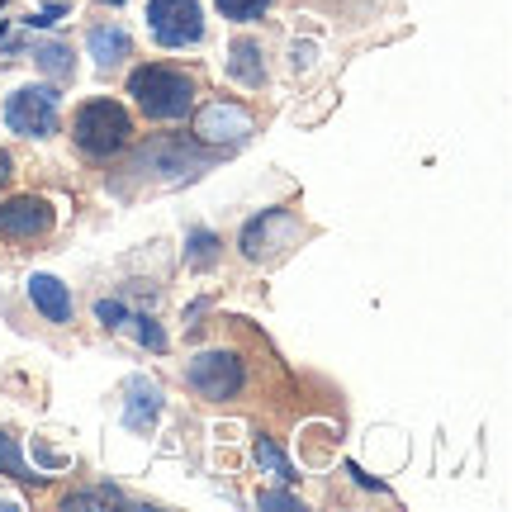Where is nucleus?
<instances>
[{
    "label": "nucleus",
    "mask_w": 512,
    "mask_h": 512,
    "mask_svg": "<svg viewBox=\"0 0 512 512\" xmlns=\"http://www.w3.org/2000/svg\"><path fill=\"white\" fill-rule=\"evenodd\" d=\"M128 95L138 100V110L147 119H181L190 110V100H195V86L176 67H138L128 76Z\"/></svg>",
    "instance_id": "nucleus-1"
},
{
    "label": "nucleus",
    "mask_w": 512,
    "mask_h": 512,
    "mask_svg": "<svg viewBox=\"0 0 512 512\" xmlns=\"http://www.w3.org/2000/svg\"><path fill=\"white\" fill-rule=\"evenodd\" d=\"M76 147L86 152V157H114L119 147H128L133 138V119H128L124 105H114V100H91V105H81L76 110Z\"/></svg>",
    "instance_id": "nucleus-2"
},
{
    "label": "nucleus",
    "mask_w": 512,
    "mask_h": 512,
    "mask_svg": "<svg viewBox=\"0 0 512 512\" xmlns=\"http://www.w3.org/2000/svg\"><path fill=\"white\" fill-rule=\"evenodd\" d=\"M185 384L200 394V399H233L242 384H247V370L233 351H200L190 366H185Z\"/></svg>",
    "instance_id": "nucleus-3"
},
{
    "label": "nucleus",
    "mask_w": 512,
    "mask_h": 512,
    "mask_svg": "<svg viewBox=\"0 0 512 512\" xmlns=\"http://www.w3.org/2000/svg\"><path fill=\"white\" fill-rule=\"evenodd\" d=\"M147 24L162 48H185V43H200L204 34V15L200 0H147Z\"/></svg>",
    "instance_id": "nucleus-4"
},
{
    "label": "nucleus",
    "mask_w": 512,
    "mask_h": 512,
    "mask_svg": "<svg viewBox=\"0 0 512 512\" xmlns=\"http://www.w3.org/2000/svg\"><path fill=\"white\" fill-rule=\"evenodd\" d=\"M5 124L24 138H48L57 128V86H24L5 100Z\"/></svg>",
    "instance_id": "nucleus-5"
},
{
    "label": "nucleus",
    "mask_w": 512,
    "mask_h": 512,
    "mask_svg": "<svg viewBox=\"0 0 512 512\" xmlns=\"http://www.w3.org/2000/svg\"><path fill=\"white\" fill-rule=\"evenodd\" d=\"M43 233H53V204L38 195H15L0 204V238L10 242H34Z\"/></svg>",
    "instance_id": "nucleus-6"
},
{
    "label": "nucleus",
    "mask_w": 512,
    "mask_h": 512,
    "mask_svg": "<svg viewBox=\"0 0 512 512\" xmlns=\"http://www.w3.org/2000/svg\"><path fill=\"white\" fill-rule=\"evenodd\" d=\"M294 238V214L290 209H266L261 219H252L242 228V252L261 261V256H271L275 247H285Z\"/></svg>",
    "instance_id": "nucleus-7"
},
{
    "label": "nucleus",
    "mask_w": 512,
    "mask_h": 512,
    "mask_svg": "<svg viewBox=\"0 0 512 512\" xmlns=\"http://www.w3.org/2000/svg\"><path fill=\"white\" fill-rule=\"evenodd\" d=\"M195 133H200L204 143H242L247 133H252V114L242 110V105H204L200 119H195Z\"/></svg>",
    "instance_id": "nucleus-8"
},
{
    "label": "nucleus",
    "mask_w": 512,
    "mask_h": 512,
    "mask_svg": "<svg viewBox=\"0 0 512 512\" xmlns=\"http://www.w3.org/2000/svg\"><path fill=\"white\" fill-rule=\"evenodd\" d=\"M29 299H34V309L43 313V318H53V323H67V318H72V294H67V285H62L57 275H34V280H29Z\"/></svg>",
    "instance_id": "nucleus-9"
},
{
    "label": "nucleus",
    "mask_w": 512,
    "mask_h": 512,
    "mask_svg": "<svg viewBox=\"0 0 512 512\" xmlns=\"http://www.w3.org/2000/svg\"><path fill=\"white\" fill-rule=\"evenodd\" d=\"M162 413V389L152 380H128V408H124V422L133 432L152 427V418Z\"/></svg>",
    "instance_id": "nucleus-10"
},
{
    "label": "nucleus",
    "mask_w": 512,
    "mask_h": 512,
    "mask_svg": "<svg viewBox=\"0 0 512 512\" xmlns=\"http://www.w3.org/2000/svg\"><path fill=\"white\" fill-rule=\"evenodd\" d=\"M91 57L100 62V67H119L128 53H133V38L119 29V24H100V29H91Z\"/></svg>",
    "instance_id": "nucleus-11"
},
{
    "label": "nucleus",
    "mask_w": 512,
    "mask_h": 512,
    "mask_svg": "<svg viewBox=\"0 0 512 512\" xmlns=\"http://www.w3.org/2000/svg\"><path fill=\"white\" fill-rule=\"evenodd\" d=\"M228 72L238 76L242 86H261V81H266V67H261V48H256L252 38H238V43H233Z\"/></svg>",
    "instance_id": "nucleus-12"
},
{
    "label": "nucleus",
    "mask_w": 512,
    "mask_h": 512,
    "mask_svg": "<svg viewBox=\"0 0 512 512\" xmlns=\"http://www.w3.org/2000/svg\"><path fill=\"white\" fill-rule=\"evenodd\" d=\"M34 62L48 76H57V81H72V76H76L72 48H67V43H57V38H43V43H34Z\"/></svg>",
    "instance_id": "nucleus-13"
},
{
    "label": "nucleus",
    "mask_w": 512,
    "mask_h": 512,
    "mask_svg": "<svg viewBox=\"0 0 512 512\" xmlns=\"http://www.w3.org/2000/svg\"><path fill=\"white\" fill-rule=\"evenodd\" d=\"M0 475L19 479V484H43V475H34L29 465H24V451H19V441L10 432H0Z\"/></svg>",
    "instance_id": "nucleus-14"
},
{
    "label": "nucleus",
    "mask_w": 512,
    "mask_h": 512,
    "mask_svg": "<svg viewBox=\"0 0 512 512\" xmlns=\"http://www.w3.org/2000/svg\"><path fill=\"white\" fill-rule=\"evenodd\" d=\"M256 465H266L280 484H294V479H299V475H294V465H290V456H285L271 437H256Z\"/></svg>",
    "instance_id": "nucleus-15"
},
{
    "label": "nucleus",
    "mask_w": 512,
    "mask_h": 512,
    "mask_svg": "<svg viewBox=\"0 0 512 512\" xmlns=\"http://www.w3.org/2000/svg\"><path fill=\"white\" fill-rule=\"evenodd\" d=\"M185 256H190L195 266H214V256H219V238H214L209 228H195L190 242H185Z\"/></svg>",
    "instance_id": "nucleus-16"
},
{
    "label": "nucleus",
    "mask_w": 512,
    "mask_h": 512,
    "mask_svg": "<svg viewBox=\"0 0 512 512\" xmlns=\"http://www.w3.org/2000/svg\"><path fill=\"white\" fill-rule=\"evenodd\" d=\"M91 503H124L119 489L100 484V489H81V494H67V508H91Z\"/></svg>",
    "instance_id": "nucleus-17"
},
{
    "label": "nucleus",
    "mask_w": 512,
    "mask_h": 512,
    "mask_svg": "<svg viewBox=\"0 0 512 512\" xmlns=\"http://www.w3.org/2000/svg\"><path fill=\"white\" fill-rule=\"evenodd\" d=\"M266 5H271V0H219L223 15L242 19V24H247V19H261V15H266Z\"/></svg>",
    "instance_id": "nucleus-18"
},
{
    "label": "nucleus",
    "mask_w": 512,
    "mask_h": 512,
    "mask_svg": "<svg viewBox=\"0 0 512 512\" xmlns=\"http://www.w3.org/2000/svg\"><path fill=\"white\" fill-rule=\"evenodd\" d=\"M133 323H138V342H143V347H152V351H166V332L157 328L152 318H133Z\"/></svg>",
    "instance_id": "nucleus-19"
},
{
    "label": "nucleus",
    "mask_w": 512,
    "mask_h": 512,
    "mask_svg": "<svg viewBox=\"0 0 512 512\" xmlns=\"http://www.w3.org/2000/svg\"><path fill=\"white\" fill-rule=\"evenodd\" d=\"M95 318H100L105 328H119V323H124V304H119V299H100V304H95Z\"/></svg>",
    "instance_id": "nucleus-20"
},
{
    "label": "nucleus",
    "mask_w": 512,
    "mask_h": 512,
    "mask_svg": "<svg viewBox=\"0 0 512 512\" xmlns=\"http://www.w3.org/2000/svg\"><path fill=\"white\" fill-rule=\"evenodd\" d=\"M261 508H299L294 494H261Z\"/></svg>",
    "instance_id": "nucleus-21"
},
{
    "label": "nucleus",
    "mask_w": 512,
    "mask_h": 512,
    "mask_svg": "<svg viewBox=\"0 0 512 512\" xmlns=\"http://www.w3.org/2000/svg\"><path fill=\"white\" fill-rule=\"evenodd\" d=\"M347 475H356V484H361V489H375V494H380V489H384L380 479H370L366 470H361V465H347Z\"/></svg>",
    "instance_id": "nucleus-22"
},
{
    "label": "nucleus",
    "mask_w": 512,
    "mask_h": 512,
    "mask_svg": "<svg viewBox=\"0 0 512 512\" xmlns=\"http://www.w3.org/2000/svg\"><path fill=\"white\" fill-rule=\"evenodd\" d=\"M313 62V43H299V48H294V67H309Z\"/></svg>",
    "instance_id": "nucleus-23"
},
{
    "label": "nucleus",
    "mask_w": 512,
    "mask_h": 512,
    "mask_svg": "<svg viewBox=\"0 0 512 512\" xmlns=\"http://www.w3.org/2000/svg\"><path fill=\"white\" fill-rule=\"evenodd\" d=\"M5 176H10V157L0 152V185H5Z\"/></svg>",
    "instance_id": "nucleus-24"
},
{
    "label": "nucleus",
    "mask_w": 512,
    "mask_h": 512,
    "mask_svg": "<svg viewBox=\"0 0 512 512\" xmlns=\"http://www.w3.org/2000/svg\"><path fill=\"white\" fill-rule=\"evenodd\" d=\"M110 5H124V0H110Z\"/></svg>",
    "instance_id": "nucleus-25"
}]
</instances>
